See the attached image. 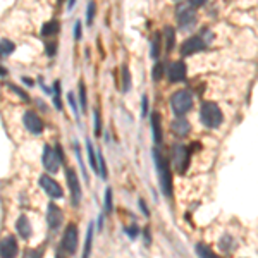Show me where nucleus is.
<instances>
[{
  "label": "nucleus",
  "instance_id": "1",
  "mask_svg": "<svg viewBox=\"0 0 258 258\" xmlns=\"http://www.w3.org/2000/svg\"><path fill=\"white\" fill-rule=\"evenodd\" d=\"M153 160H155L157 174H159V184L160 189L164 193V197L170 198L172 197V172H170V164L169 160L162 155L160 152L153 150Z\"/></svg>",
  "mask_w": 258,
  "mask_h": 258
},
{
  "label": "nucleus",
  "instance_id": "2",
  "mask_svg": "<svg viewBox=\"0 0 258 258\" xmlns=\"http://www.w3.org/2000/svg\"><path fill=\"white\" fill-rule=\"evenodd\" d=\"M200 120H202L203 126L210 127V129H215L222 124L224 120V115H222V110L217 103L214 102H203L202 103V109H200Z\"/></svg>",
  "mask_w": 258,
  "mask_h": 258
},
{
  "label": "nucleus",
  "instance_id": "3",
  "mask_svg": "<svg viewBox=\"0 0 258 258\" xmlns=\"http://www.w3.org/2000/svg\"><path fill=\"white\" fill-rule=\"evenodd\" d=\"M193 107V95L188 90H177L170 97V109L176 117H182Z\"/></svg>",
  "mask_w": 258,
  "mask_h": 258
},
{
  "label": "nucleus",
  "instance_id": "4",
  "mask_svg": "<svg viewBox=\"0 0 258 258\" xmlns=\"http://www.w3.org/2000/svg\"><path fill=\"white\" fill-rule=\"evenodd\" d=\"M176 18H177V24L182 30H189L191 26L197 21V12H195V7L191 4H179L176 9Z\"/></svg>",
  "mask_w": 258,
  "mask_h": 258
},
{
  "label": "nucleus",
  "instance_id": "5",
  "mask_svg": "<svg viewBox=\"0 0 258 258\" xmlns=\"http://www.w3.org/2000/svg\"><path fill=\"white\" fill-rule=\"evenodd\" d=\"M76 246H78V227L74 226V224H69L64 231V236H62L60 248L64 249L68 255H74V253H76Z\"/></svg>",
  "mask_w": 258,
  "mask_h": 258
},
{
  "label": "nucleus",
  "instance_id": "6",
  "mask_svg": "<svg viewBox=\"0 0 258 258\" xmlns=\"http://www.w3.org/2000/svg\"><path fill=\"white\" fill-rule=\"evenodd\" d=\"M43 167L48 170L50 174H53V172H57L60 167V160H62V157H60V153L57 152V148H52V147H45L43 148Z\"/></svg>",
  "mask_w": 258,
  "mask_h": 258
},
{
  "label": "nucleus",
  "instance_id": "7",
  "mask_svg": "<svg viewBox=\"0 0 258 258\" xmlns=\"http://www.w3.org/2000/svg\"><path fill=\"white\" fill-rule=\"evenodd\" d=\"M188 155H189V150L184 145H174L172 147V164L174 167H177L181 174L188 169Z\"/></svg>",
  "mask_w": 258,
  "mask_h": 258
},
{
  "label": "nucleus",
  "instance_id": "8",
  "mask_svg": "<svg viewBox=\"0 0 258 258\" xmlns=\"http://www.w3.org/2000/svg\"><path fill=\"white\" fill-rule=\"evenodd\" d=\"M207 48V41L202 38V36H191L182 43L181 47V55L182 57H188V55H193L197 52H202V50Z\"/></svg>",
  "mask_w": 258,
  "mask_h": 258
},
{
  "label": "nucleus",
  "instance_id": "9",
  "mask_svg": "<svg viewBox=\"0 0 258 258\" xmlns=\"http://www.w3.org/2000/svg\"><path fill=\"white\" fill-rule=\"evenodd\" d=\"M66 179H68V186L71 189V195H73V205H80V202H81V184H80V179H78L76 170H73V169L66 170Z\"/></svg>",
  "mask_w": 258,
  "mask_h": 258
},
{
  "label": "nucleus",
  "instance_id": "10",
  "mask_svg": "<svg viewBox=\"0 0 258 258\" xmlns=\"http://www.w3.org/2000/svg\"><path fill=\"white\" fill-rule=\"evenodd\" d=\"M40 184H41V188L45 189V193H47L50 198H62V197H64L59 182H57L55 179L50 177L48 174H43V176L40 177Z\"/></svg>",
  "mask_w": 258,
  "mask_h": 258
},
{
  "label": "nucleus",
  "instance_id": "11",
  "mask_svg": "<svg viewBox=\"0 0 258 258\" xmlns=\"http://www.w3.org/2000/svg\"><path fill=\"white\" fill-rule=\"evenodd\" d=\"M23 122H24V126H26L28 131L33 133V135H40V133L43 131V122H41V119L38 117V114L33 112V110L24 112Z\"/></svg>",
  "mask_w": 258,
  "mask_h": 258
},
{
  "label": "nucleus",
  "instance_id": "12",
  "mask_svg": "<svg viewBox=\"0 0 258 258\" xmlns=\"http://www.w3.org/2000/svg\"><path fill=\"white\" fill-rule=\"evenodd\" d=\"M18 243L12 236H6L2 239V244H0V255L2 258H16L18 256Z\"/></svg>",
  "mask_w": 258,
  "mask_h": 258
},
{
  "label": "nucleus",
  "instance_id": "13",
  "mask_svg": "<svg viewBox=\"0 0 258 258\" xmlns=\"http://www.w3.org/2000/svg\"><path fill=\"white\" fill-rule=\"evenodd\" d=\"M47 224L52 231H57L62 224V212L59 207L53 205V203H50L48 209H47Z\"/></svg>",
  "mask_w": 258,
  "mask_h": 258
},
{
  "label": "nucleus",
  "instance_id": "14",
  "mask_svg": "<svg viewBox=\"0 0 258 258\" xmlns=\"http://www.w3.org/2000/svg\"><path fill=\"white\" fill-rule=\"evenodd\" d=\"M169 80L172 83H177V81H182L186 78V64L182 60H177V62H172L169 66Z\"/></svg>",
  "mask_w": 258,
  "mask_h": 258
},
{
  "label": "nucleus",
  "instance_id": "15",
  "mask_svg": "<svg viewBox=\"0 0 258 258\" xmlns=\"http://www.w3.org/2000/svg\"><path fill=\"white\" fill-rule=\"evenodd\" d=\"M189 129H191L189 122L182 117H177L176 120H172V124H170V131L177 136H186L189 133Z\"/></svg>",
  "mask_w": 258,
  "mask_h": 258
},
{
  "label": "nucleus",
  "instance_id": "16",
  "mask_svg": "<svg viewBox=\"0 0 258 258\" xmlns=\"http://www.w3.org/2000/svg\"><path fill=\"white\" fill-rule=\"evenodd\" d=\"M16 229H18L21 238L28 239L31 236V224H30V220L24 217V215H21V217L18 219V222H16Z\"/></svg>",
  "mask_w": 258,
  "mask_h": 258
},
{
  "label": "nucleus",
  "instance_id": "17",
  "mask_svg": "<svg viewBox=\"0 0 258 258\" xmlns=\"http://www.w3.org/2000/svg\"><path fill=\"white\" fill-rule=\"evenodd\" d=\"M152 133H153V141L157 145L162 143V127H160V115L157 112L152 114Z\"/></svg>",
  "mask_w": 258,
  "mask_h": 258
},
{
  "label": "nucleus",
  "instance_id": "18",
  "mask_svg": "<svg viewBox=\"0 0 258 258\" xmlns=\"http://www.w3.org/2000/svg\"><path fill=\"white\" fill-rule=\"evenodd\" d=\"M86 150H88V160H90V167L95 170V172L100 176V170H98V155L97 152H95L93 145H91V141L88 140L86 141Z\"/></svg>",
  "mask_w": 258,
  "mask_h": 258
},
{
  "label": "nucleus",
  "instance_id": "19",
  "mask_svg": "<svg viewBox=\"0 0 258 258\" xmlns=\"http://www.w3.org/2000/svg\"><path fill=\"white\" fill-rule=\"evenodd\" d=\"M59 21H55V19H52V21H48V23H45L43 24V28H41V35L43 36H52V35H55L57 31H59Z\"/></svg>",
  "mask_w": 258,
  "mask_h": 258
},
{
  "label": "nucleus",
  "instance_id": "20",
  "mask_svg": "<svg viewBox=\"0 0 258 258\" xmlns=\"http://www.w3.org/2000/svg\"><path fill=\"white\" fill-rule=\"evenodd\" d=\"M197 255L200 258H220L209 246H205V244H197Z\"/></svg>",
  "mask_w": 258,
  "mask_h": 258
},
{
  "label": "nucleus",
  "instance_id": "21",
  "mask_svg": "<svg viewBox=\"0 0 258 258\" xmlns=\"http://www.w3.org/2000/svg\"><path fill=\"white\" fill-rule=\"evenodd\" d=\"M91 241H93V226H91V224H90V227H88V234H86V241H85V248H83V256H81V258H88V256H90Z\"/></svg>",
  "mask_w": 258,
  "mask_h": 258
},
{
  "label": "nucleus",
  "instance_id": "22",
  "mask_svg": "<svg viewBox=\"0 0 258 258\" xmlns=\"http://www.w3.org/2000/svg\"><path fill=\"white\" fill-rule=\"evenodd\" d=\"M12 52H14V43H12L11 40L4 38V40H2V43H0V53H2V57L11 55Z\"/></svg>",
  "mask_w": 258,
  "mask_h": 258
},
{
  "label": "nucleus",
  "instance_id": "23",
  "mask_svg": "<svg viewBox=\"0 0 258 258\" xmlns=\"http://www.w3.org/2000/svg\"><path fill=\"white\" fill-rule=\"evenodd\" d=\"M59 88H60V83L55 81L53 83V105L55 109H62V103H60V93H59Z\"/></svg>",
  "mask_w": 258,
  "mask_h": 258
},
{
  "label": "nucleus",
  "instance_id": "24",
  "mask_svg": "<svg viewBox=\"0 0 258 258\" xmlns=\"http://www.w3.org/2000/svg\"><path fill=\"white\" fill-rule=\"evenodd\" d=\"M164 35H165V40H167V50H170L174 47V40H176V35H174V30L170 26H167L164 30Z\"/></svg>",
  "mask_w": 258,
  "mask_h": 258
},
{
  "label": "nucleus",
  "instance_id": "25",
  "mask_svg": "<svg viewBox=\"0 0 258 258\" xmlns=\"http://www.w3.org/2000/svg\"><path fill=\"white\" fill-rule=\"evenodd\" d=\"M97 155H98V170H100V176L103 179L107 177V167H105V160H103V155L100 150H97Z\"/></svg>",
  "mask_w": 258,
  "mask_h": 258
},
{
  "label": "nucleus",
  "instance_id": "26",
  "mask_svg": "<svg viewBox=\"0 0 258 258\" xmlns=\"http://www.w3.org/2000/svg\"><path fill=\"white\" fill-rule=\"evenodd\" d=\"M159 53H160V36L155 35V38H153V41H152V57L153 59H157Z\"/></svg>",
  "mask_w": 258,
  "mask_h": 258
},
{
  "label": "nucleus",
  "instance_id": "27",
  "mask_svg": "<svg viewBox=\"0 0 258 258\" xmlns=\"http://www.w3.org/2000/svg\"><path fill=\"white\" fill-rule=\"evenodd\" d=\"M129 85H131V80H129V71H127L126 66H122V91H127Z\"/></svg>",
  "mask_w": 258,
  "mask_h": 258
},
{
  "label": "nucleus",
  "instance_id": "28",
  "mask_svg": "<svg viewBox=\"0 0 258 258\" xmlns=\"http://www.w3.org/2000/svg\"><path fill=\"white\" fill-rule=\"evenodd\" d=\"M80 103H81V110H86V88L85 83H80Z\"/></svg>",
  "mask_w": 258,
  "mask_h": 258
},
{
  "label": "nucleus",
  "instance_id": "29",
  "mask_svg": "<svg viewBox=\"0 0 258 258\" xmlns=\"http://www.w3.org/2000/svg\"><path fill=\"white\" fill-rule=\"evenodd\" d=\"M95 9H97V6H95V2H90L88 4V11H86V23L91 24L95 19Z\"/></svg>",
  "mask_w": 258,
  "mask_h": 258
},
{
  "label": "nucleus",
  "instance_id": "30",
  "mask_svg": "<svg viewBox=\"0 0 258 258\" xmlns=\"http://www.w3.org/2000/svg\"><path fill=\"white\" fill-rule=\"evenodd\" d=\"M103 209H105L107 214L112 212V189L110 188H107L105 191V205H103Z\"/></svg>",
  "mask_w": 258,
  "mask_h": 258
},
{
  "label": "nucleus",
  "instance_id": "31",
  "mask_svg": "<svg viewBox=\"0 0 258 258\" xmlns=\"http://www.w3.org/2000/svg\"><path fill=\"white\" fill-rule=\"evenodd\" d=\"M45 52H47L48 57H53L57 52V41H48L47 45H45Z\"/></svg>",
  "mask_w": 258,
  "mask_h": 258
},
{
  "label": "nucleus",
  "instance_id": "32",
  "mask_svg": "<svg viewBox=\"0 0 258 258\" xmlns=\"http://www.w3.org/2000/svg\"><path fill=\"white\" fill-rule=\"evenodd\" d=\"M93 117H95V135L100 136V133H102V124H100V112L98 110L93 112Z\"/></svg>",
  "mask_w": 258,
  "mask_h": 258
},
{
  "label": "nucleus",
  "instance_id": "33",
  "mask_svg": "<svg viewBox=\"0 0 258 258\" xmlns=\"http://www.w3.org/2000/svg\"><path fill=\"white\" fill-rule=\"evenodd\" d=\"M68 100H69V105H71V109H73L74 114H80V110H78V105H76V98H74V93L73 91H69L68 93Z\"/></svg>",
  "mask_w": 258,
  "mask_h": 258
},
{
  "label": "nucleus",
  "instance_id": "34",
  "mask_svg": "<svg viewBox=\"0 0 258 258\" xmlns=\"http://www.w3.org/2000/svg\"><path fill=\"white\" fill-rule=\"evenodd\" d=\"M162 74H164V66L162 64H157L155 68H153V80L159 81L162 78Z\"/></svg>",
  "mask_w": 258,
  "mask_h": 258
},
{
  "label": "nucleus",
  "instance_id": "35",
  "mask_svg": "<svg viewBox=\"0 0 258 258\" xmlns=\"http://www.w3.org/2000/svg\"><path fill=\"white\" fill-rule=\"evenodd\" d=\"M141 98H143L141 100V117H145V115L148 114V97L147 95H143Z\"/></svg>",
  "mask_w": 258,
  "mask_h": 258
},
{
  "label": "nucleus",
  "instance_id": "36",
  "mask_svg": "<svg viewBox=\"0 0 258 258\" xmlns=\"http://www.w3.org/2000/svg\"><path fill=\"white\" fill-rule=\"evenodd\" d=\"M126 232H127V236L131 239H135L136 236H138V232H140V229H138V226H131V227H127L126 229Z\"/></svg>",
  "mask_w": 258,
  "mask_h": 258
},
{
  "label": "nucleus",
  "instance_id": "37",
  "mask_svg": "<svg viewBox=\"0 0 258 258\" xmlns=\"http://www.w3.org/2000/svg\"><path fill=\"white\" fill-rule=\"evenodd\" d=\"M11 88H12V91H16V93H18V95H19V97H21V98H23V100H26V102H28V100H30V98H28V95H26V93H24V91H23V90L16 88V86H14V85H11Z\"/></svg>",
  "mask_w": 258,
  "mask_h": 258
},
{
  "label": "nucleus",
  "instance_id": "38",
  "mask_svg": "<svg viewBox=\"0 0 258 258\" xmlns=\"http://www.w3.org/2000/svg\"><path fill=\"white\" fill-rule=\"evenodd\" d=\"M74 36H76L78 40L81 38V23L80 21H76V24H74Z\"/></svg>",
  "mask_w": 258,
  "mask_h": 258
},
{
  "label": "nucleus",
  "instance_id": "39",
  "mask_svg": "<svg viewBox=\"0 0 258 258\" xmlns=\"http://www.w3.org/2000/svg\"><path fill=\"white\" fill-rule=\"evenodd\" d=\"M24 258H41V251H35V249H30V251L26 253V256Z\"/></svg>",
  "mask_w": 258,
  "mask_h": 258
},
{
  "label": "nucleus",
  "instance_id": "40",
  "mask_svg": "<svg viewBox=\"0 0 258 258\" xmlns=\"http://www.w3.org/2000/svg\"><path fill=\"white\" fill-rule=\"evenodd\" d=\"M140 207H141V212H143L145 215H148V210H147V205H145L143 200H140Z\"/></svg>",
  "mask_w": 258,
  "mask_h": 258
},
{
  "label": "nucleus",
  "instance_id": "41",
  "mask_svg": "<svg viewBox=\"0 0 258 258\" xmlns=\"http://www.w3.org/2000/svg\"><path fill=\"white\" fill-rule=\"evenodd\" d=\"M57 258H59V256H57Z\"/></svg>",
  "mask_w": 258,
  "mask_h": 258
}]
</instances>
